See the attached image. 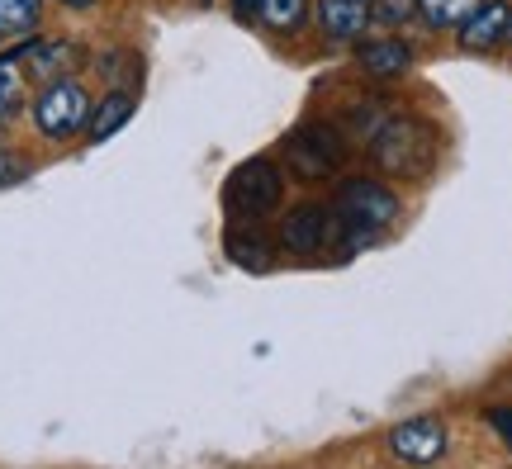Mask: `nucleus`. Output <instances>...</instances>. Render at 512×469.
<instances>
[{
    "mask_svg": "<svg viewBox=\"0 0 512 469\" xmlns=\"http://www.w3.org/2000/svg\"><path fill=\"white\" fill-rule=\"evenodd\" d=\"M508 38H512V24H508Z\"/></svg>",
    "mask_w": 512,
    "mask_h": 469,
    "instance_id": "393cba45",
    "label": "nucleus"
},
{
    "mask_svg": "<svg viewBox=\"0 0 512 469\" xmlns=\"http://www.w3.org/2000/svg\"><path fill=\"white\" fill-rule=\"evenodd\" d=\"M19 100H24V62H19V53H10L0 57V119H10Z\"/></svg>",
    "mask_w": 512,
    "mask_h": 469,
    "instance_id": "f3484780",
    "label": "nucleus"
},
{
    "mask_svg": "<svg viewBox=\"0 0 512 469\" xmlns=\"http://www.w3.org/2000/svg\"><path fill=\"white\" fill-rule=\"evenodd\" d=\"M389 451L408 460V465H432L446 455V427L441 417H408L389 432Z\"/></svg>",
    "mask_w": 512,
    "mask_h": 469,
    "instance_id": "423d86ee",
    "label": "nucleus"
},
{
    "mask_svg": "<svg viewBox=\"0 0 512 469\" xmlns=\"http://www.w3.org/2000/svg\"><path fill=\"white\" fill-rule=\"evenodd\" d=\"M285 157H290V171L299 181H328L332 171L347 162V143H342L337 124L313 119V124H299L285 138Z\"/></svg>",
    "mask_w": 512,
    "mask_h": 469,
    "instance_id": "7ed1b4c3",
    "label": "nucleus"
},
{
    "mask_svg": "<svg viewBox=\"0 0 512 469\" xmlns=\"http://www.w3.org/2000/svg\"><path fill=\"white\" fill-rule=\"evenodd\" d=\"M508 24H512V5L508 0H484L475 15L460 24V48L465 53H494L498 43L508 38Z\"/></svg>",
    "mask_w": 512,
    "mask_h": 469,
    "instance_id": "9d476101",
    "label": "nucleus"
},
{
    "mask_svg": "<svg viewBox=\"0 0 512 469\" xmlns=\"http://www.w3.org/2000/svg\"><path fill=\"white\" fill-rule=\"evenodd\" d=\"M200 5H214V0H200Z\"/></svg>",
    "mask_w": 512,
    "mask_h": 469,
    "instance_id": "b1692460",
    "label": "nucleus"
},
{
    "mask_svg": "<svg viewBox=\"0 0 512 469\" xmlns=\"http://www.w3.org/2000/svg\"><path fill=\"white\" fill-rule=\"evenodd\" d=\"M309 19V0H261L256 5V24H266L275 34H294Z\"/></svg>",
    "mask_w": 512,
    "mask_h": 469,
    "instance_id": "2eb2a0df",
    "label": "nucleus"
},
{
    "mask_svg": "<svg viewBox=\"0 0 512 469\" xmlns=\"http://www.w3.org/2000/svg\"><path fill=\"white\" fill-rule=\"evenodd\" d=\"M91 119V95L86 86L76 81V76H57V81H43V91L34 100V124L38 133H48V138H76L81 128Z\"/></svg>",
    "mask_w": 512,
    "mask_h": 469,
    "instance_id": "20e7f679",
    "label": "nucleus"
},
{
    "mask_svg": "<svg viewBox=\"0 0 512 469\" xmlns=\"http://www.w3.org/2000/svg\"><path fill=\"white\" fill-rule=\"evenodd\" d=\"M484 417H489V427H494V432L508 441V451H512V403H503V408H489Z\"/></svg>",
    "mask_w": 512,
    "mask_h": 469,
    "instance_id": "412c9836",
    "label": "nucleus"
},
{
    "mask_svg": "<svg viewBox=\"0 0 512 469\" xmlns=\"http://www.w3.org/2000/svg\"><path fill=\"white\" fill-rule=\"evenodd\" d=\"M133 109H138V100H133V91H119L114 86L100 105H91V119H86V133H91V143H105V138H114L119 128L133 119Z\"/></svg>",
    "mask_w": 512,
    "mask_h": 469,
    "instance_id": "ddd939ff",
    "label": "nucleus"
},
{
    "mask_svg": "<svg viewBox=\"0 0 512 469\" xmlns=\"http://www.w3.org/2000/svg\"><path fill=\"white\" fill-rule=\"evenodd\" d=\"M479 5H484V0H418V15L427 29H460Z\"/></svg>",
    "mask_w": 512,
    "mask_h": 469,
    "instance_id": "4468645a",
    "label": "nucleus"
},
{
    "mask_svg": "<svg viewBox=\"0 0 512 469\" xmlns=\"http://www.w3.org/2000/svg\"><path fill=\"white\" fill-rule=\"evenodd\" d=\"M24 176H29V162H19L15 152L0 147V190H5V185H19Z\"/></svg>",
    "mask_w": 512,
    "mask_h": 469,
    "instance_id": "aec40b11",
    "label": "nucleus"
},
{
    "mask_svg": "<svg viewBox=\"0 0 512 469\" xmlns=\"http://www.w3.org/2000/svg\"><path fill=\"white\" fill-rule=\"evenodd\" d=\"M280 195H285V176H280V166L266 162V157H252V162H242L233 171V181H228V209L238 218H266L271 209H280Z\"/></svg>",
    "mask_w": 512,
    "mask_h": 469,
    "instance_id": "39448f33",
    "label": "nucleus"
},
{
    "mask_svg": "<svg viewBox=\"0 0 512 469\" xmlns=\"http://www.w3.org/2000/svg\"><path fill=\"white\" fill-rule=\"evenodd\" d=\"M328 237H332V214L323 204H299V209H290L285 223H280V247H285V252L313 256Z\"/></svg>",
    "mask_w": 512,
    "mask_h": 469,
    "instance_id": "6e6552de",
    "label": "nucleus"
},
{
    "mask_svg": "<svg viewBox=\"0 0 512 469\" xmlns=\"http://www.w3.org/2000/svg\"><path fill=\"white\" fill-rule=\"evenodd\" d=\"M19 62H24V72L34 76V81H57V76H72L86 62V53H81V43L48 38V43H24Z\"/></svg>",
    "mask_w": 512,
    "mask_h": 469,
    "instance_id": "1a4fd4ad",
    "label": "nucleus"
},
{
    "mask_svg": "<svg viewBox=\"0 0 512 469\" xmlns=\"http://www.w3.org/2000/svg\"><path fill=\"white\" fill-rule=\"evenodd\" d=\"M356 67H361L366 76H375V81H394V76H403L408 67H413V48H408L399 34L366 38V43L356 48Z\"/></svg>",
    "mask_w": 512,
    "mask_h": 469,
    "instance_id": "9b49d317",
    "label": "nucleus"
},
{
    "mask_svg": "<svg viewBox=\"0 0 512 469\" xmlns=\"http://www.w3.org/2000/svg\"><path fill=\"white\" fill-rule=\"evenodd\" d=\"M370 15H375V24L399 29V24H408V19L418 15V0H370Z\"/></svg>",
    "mask_w": 512,
    "mask_h": 469,
    "instance_id": "6ab92c4d",
    "label": "nucleus"
},
{
    "mask_svg": "<svg viewBox=\"0 0 512 469\" xmlns=\"http://www.w3.org/2000/svg\"><path fill=\"white\" fill-rule=\"evenodd\" d=\"M38 29V0H0V38H19Z\"/></svg>",
    "mask_w": 512,
    "mask_h": 469,
    "instance_id": "dca6fc26",
    "label": "nucleus"
},
{
    "mask_svg": "<svg viewBox=\"0 0 512 469\" xmlns=\"http://www.w3.org/2000/svg\"><path fill=\"white\" fill-rule=\"evenodd\" d=\"M62 5H67V10H91L95 0H62Z\"/></svg>",
    "mask_w": 512,
    "mask_h": 469,
    "instance_id": "5701e85b",
    "label": "nucleus"
},
{
    "mask_svg": "<svg viewBox=\"0 0 512 469\" xmlns=\"http://www.w3.org/2000/svg\"><path fill=\"white\" fill-rule=\"evenodd\" d=\"M228 256L238 261L242 271H271V266H275L271 237L261 233L252 218H247V223H238V228H228Z\"/></svg>",
    "mask_w": 512,
    "mask_h": 469,
    "instance_id": "f8f14e48",
    "label": "nucleus"
},
{
    "mask_svg": "<svg viewBox=\"0 0 512 469\" xmlns=\"http://www.w3.org/2000/svg\"><path fill=\"white\" fill-rule=\"evenodd\" d=\"M313 19H318V34L328 38V43H356V38H366V29L375 24L370 0H318V5H313Z\"/></svg>",
    "mask_w": 512,
    "mask_h": 469,
    "instance_id": "0eeeda50",
    "label": "nucleus"
},
{
    "mask_svg": "<svg viewBox=\"0 0 512 469\" xmlns=\"http://www.w3.org/2000/svg\"><path fill=\"white\" fill-rule=\"evenodd\" d=\"M437 128L418 114H384L380 128L370 133V157L380 171L403 176V181H427L437 166Z\"/></svg>",
    "mask_w": 512,
    "mask_h": 469,
    "instance_id": "f257e3e1",
    "label": "nucleus"
},
{
    "mask_svg": "<svg viewBox=\"0 0 512 469\" xmlns=\"http://www.w3.org/2000/svg\"><path fill=\"white\" fill-rule=\"evenodd\" d=\"M100 72H105V81L110 86H119V81H138L143 76V67H138V57L133 53H105L100 57ZM124 91V86H119Z\"/></svg>",
    "mask_w": 512,
    "mask_h": 469,
    "instance_id": "a211bd4d",
    "label": "nucleus"
},
{
    "mask_svg": "<svg viewBox=\"0 0 512 469\" xmlns=\"http://www.w3.org/2000/svg\"><path fill=\"white\" fill-rule=\"evenodd\" d=\"M256 5H261V0H233V15H238V19H256Z\"/></svg>",
    "mask_w": 512,
    "mask_h": 469,
    "instance_id": "4be33fe9",
    "label": "nucleus"
},
{
    "mask_svg": "<svg viewBox=\"0 0 512 469\" xmlns=\"http://www.w3.org/2000/svg\"><path fill=\"white\" fill-rule=\"evenodd\" d=\"M403 204L399 195L380 181H366V176H351L332 190V218L342 223V233H347V247L351 252H361L370 247L375 237L389 228V223H399Z\"/></svg>",
    "mask_w": 512,
    "mask_h": 469,
    "instance_id": "f03ea898",
    "label": "nucleus"
}]
</instances>
